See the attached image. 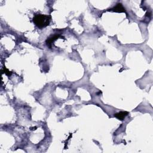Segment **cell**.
I'll use <instances>...</instances> for the list:
<instances>
[{"label": "cell", "instance_id": "5b68a950", "mask_svg": "<svg viewBox=\"0 0 153 153\" xmlns=\"http://www.w3.org/2000/svg\"><path fill=\"white\" fill-rule=\"evenodd\" d=\"M3 73H5L7 75H8L10 77L11 75H12V72H11L8 70V69H7L6 67H4V68H3Z\"/></svg>", "mask_w": 153, "mask_h": 153}, {"label": "cell", "instance_id": "3957f363", "mask_svg": "<svg viewBox=\"0 0 153 153\" xmlns=\"http://www.w3.org/2000/svg\"><path fill=\"white\" fill-rule=\"evenodd\" d=\"M128 114H129V112L127 111H121L120 112H118V113H116V114H114V117L117 119H118V120H123Z\"/></svg>", "mask_w": 153, "mask_h": 153}, {"label": "cell", "instance_id": "277c9868", "mask_svg": "<svg viewBox=\"0 0 153 153\" xmlns=\"http://www.w3.org/2000/svg\"><path fill=\"white\" fill-rule=\"evenodd\" d=\"M60 37H61V35L58 34V35H55L53 36H51V37L48 38L46 40V43L47 45H49V46H51V44L53 43V42L56 40L58 38H59Z\"/></svg>", "mask_w": 153, "mask_h": 153}, {"label": "cell", "instance_id": "6da1fadb", "mask_svg": "<svg viewBox=\"0 0 153 153\" xmlns=\"http://www.w3.org/2000/svg\"><path fill=\"white\" fill-rule=\"evenodd\" d=\"M51 19V17L50 15L38 14L33 17V22L38 28L42 29L49 25Z\"/></svg>", "mask_w": 153, "mask_h": 153}, {"label": "cell", "instance_id": "7a4b0ae2", "mask_svg": "<svg viewBox=\"0 0 153 153\" xmlns=\"http://www.w3.org/2000/svg\"><path fill=\"white\" fill-rule=\"evenodd\" d=\"M111 10L112 11V12H118V13H122V12H126L125 7H124L122 4H121V3H118L117 4L116 6L114 7L113 8L111 9Z\"/></svg>", "mask_w": 153, "mask_h": 153}]
</instances>
